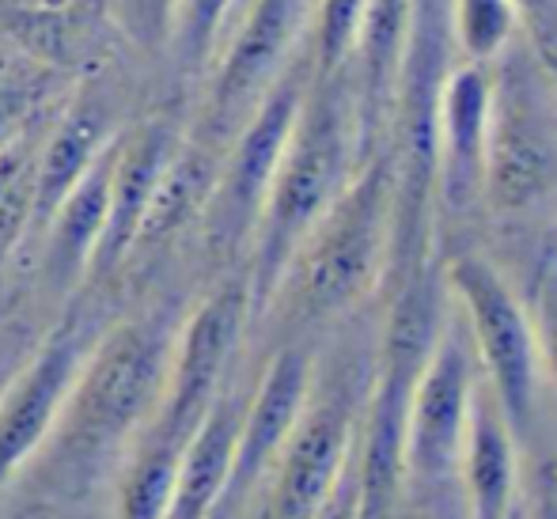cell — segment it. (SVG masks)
I'll return each instance as SVG.
<instances>
[{
	"label": "cell",
	"instance_id": "obj_4",
	"mask_svg": "<svg viewBox=\"0 0 557 519\" xmlns=\"http://www.w3.org/2000/svg\"><path fill=\"white\" fill-rule=\"evenodd\" d=\"M311 12L315 0H247L201 76V103L186 122V133L224 152L258 99L308 46Z\"/></svg>",
	"mask_w": 557,
	"mask_h": 519
},
{
	"label": "cell",
	"instance_id": "obj_3",
	"mask_svg": "<svg viewBox=\"0 0 557 519\" xmlns=\"http://www.w3.org/2000/svg\"><path fill=\"white\" fill-rule=\"evenodd\" d=\"M395 247L398 160L372 148L331 209L304 235L270 308H288L300 322L334 319L357 308L383 281Z\"/></svg>",
	"mask_w": 557,
	"mask_h": 519
},
{
	"label": "cell",
	"instance_id": "obj_20",
	"mask_svg": "<svg viewBox=\"0 0 557 519\" xmlns=\"http://www.w3.org/2000/svg\"><path fill=\"white\" fill-rule=\"evenodd\" d=\"M221 156H224L221 148H213L209 140H198L194 133H183L175 156H171L160 175L152 206H148L145 224H140V232H137V243H133V250H129V262L168 247V243L178 239L190 224H201V212H206L209 194H213V186H216Z\"/></svg>",
	"mask_w": 557,
	"mask_h": 519
},
{
	"label": "cell",
	"instance_id": "obj_2",
	"mask_svg": "<svg viewBox=\"0 0 557 519\" xmlns=\"http://www.w3.org/2000/svg\"><path fill=\"white\" fill-rule=\"evenodd\" d=\"M360 140L357 103L352 88L342 76H315L304 91L296 110L293 133L265 190L262 212L247 243V288H250V319L265 314L288 262L315 220L331 209V201L345 190L352 171L364 160Z\"/></svg>",
	"mask_w": 557,
	"mask_h": 519
},
{
	"label": "cell",
	"instance_id": "obj_7",
	"mask_svg": "<svg viewBox=\"0 0 557 519\" xmlns=\"http://www.w3.org/2000/svg\"><path fill=\"white\" fill-rule=\"evenodd\" d=\"M557 194V114L523 65L493 69L482 201L500 217H523Z\"/></svg>",
	"mask_w": 557,
	"mask_h": 519
},
{
	"label": "cell",
	"instance_id": "obj_27",
	"mask_svg": "<svg viewBox=\"0 0 557 519\" xmlns=\"http://www.w3.org/2000/svg\"><path fill=\"white\" fill-rule=\"evenodd\" d=\"M520 12V27L539 46H557V0H512Z\"/></svg>",
	"mask_w": 557,
	"mask_h": 519
},
{
	"label": "cell",
	"instance_id": "obj_29",
	"mask_svg": "<svg viewBox=\"0 0 557 519\" xmlns=\"http://www.w3.org/2000/svg\"><path fill=\"white\" fill-rule=\"evenodd\" d=\"M27 353H30L27 345H20L15 337H0V387H4L8 375L15 372V364H20Z\"/></svg>",
	"mask_w": 557,
	"mask_h": 519
},
{
	"label": "cell",
	"instance_id": "obj_24",
	"mask_svg": "<svg viewBox=\"0 0 557 519\" xmlns=\"http://www.w3.org/2000/svg\"><path fill=\"white\" fill-rule=\"evenodd\" d=\"M368 0H315L308 30V53H311V73L315 76H342L352 58V42H357L360 15H364Z\"/></svg>",
	"mask_w": 557,
	"mask_h": 519
},
{
	"label": "cell",
	"instance_id": "obj_17",
	"mask_svg": "<svg viewBox=\"0 0 557 519\" xmlns=\"http://www.w3.org/2000/svg\"><path fill=\"white\" fill-rule=\"evenodd\" d=\"M117 137L103 148V156L91 163L88 175L69 190V198L61 201L58 212L38 232V243H42V250H38V277L58 296L73 293L76 285L88 281L91 258H96V247L103 239V224H107Z\"/></svg>",
	"mask_w": 557,
	"mask_h": 519
},
{
	"label": "cell",
	"instance_id": "obj_15",
	"mask_svg": "<svg viewBox=\"0 0 557 519\" xmlns=\"http://www.w3.org/2000/svg\"><path fill=\"white\" fill-rule=\"evenodd\" d=\"M125 125L117 122L114 96L107 84H84L81 91L61 99L53 110L50 125H46L42 140L35 152V175H30V217L27 235H38L46 220L58 212L61 201L69 198L76 183L88 175L91 163L103 156V148L122 133Z\"/></svg>",
	"mask_w": 557,
	"mask_h": 519
},
{
	"label": "cell",
	"instance_id": "obj_6",
	"mask_svg": "<svg viewBox=\"0 0 557 519\" xmlns=\"http://www.w3.org/2000/svg\"><path fill=\"white\" fill-rule=\"evenodd\" d=\"M447 288L459 304L478 372L516 432L528 429L539 391V353L531 314L500 270L482 255H459L447 262Z\"/></svg>",
	"mask_w": 557,
	"mask_h": 519
},
{
	"label": "cell",
	"instance_id": "obj_11",
	"mask_svg": "<svg viewBox=\"0 0 557 519\" xmlns=\"http://www.w3.org/2000/svg\"><path fill=\"white\" fill-rule=\"evenodd\" d=\"M357 417L360 406L345 383L311 387L300 421L262 482L265 519H315L352 459Z\"/></svg>",
	"mask_w": 557,
	"mask_h": 519
},
{
	"label": "cell",
	"instance_id": "obj_10",
	"mask_svg": "<svg viewBox=\"0 0 557 519\" xmlns=\"http://www.w3.org/2000/svg\"><path fill=\"white\" fill-rule=\"evenodd\" d=\"M482 383L474 349L462 319L436 326L406 413V478L410 482H444L459 470L462 440H467L470 406Z\"/></svg>",
	"mask_w": 557,
	"mask_h": 519
},
{
	"label": "cell",
	"instance_id": "obj_31",
	"mask_svg": "<svg viewBox=\"0 0 557 519\" xmlns=\"http://www.w3.org/2000/svg\"><path fill=\"white\" fill-rule=\"evenodd\" d=\"M243 4H247V0H239V8H243ZM235 15H239V12H235Z\"/></svg>",
	"mask_w": 557,
	"mask_h": 519
},
{
	"label": "cell",
	"instance_id": "obj_14",
	"mask_svg": "<svg viewBox=\"0 0 557 519\" xmlns=\"http://www.w3.org/2000/svg\"><path fill=\"white\" fill-rule=\"evenodd\" d=\"M493 110V65L459 61L441 73L433 96V190L444 209L482 201L485 137Z\"/></svg>",
	"mask_w": 557,
	"mask_h": 519
},
{
	"label": "cell",
	"instance_id": "obj_26",
	"mask_svg": "<svg viewBox=\"0 0 557 519\" xmlns=\"http://www.w3.org/2000/svg\"><path fill=\"white\" fill-rule=\"evenodd\" d=\"M528 314H531V330H535L539 372H543L557 391V255H550L539 265Z\"/></svg>",
	"mask_w": 557,
	"mask_h": 519
},
{
	"label": "cell",
	"instance_id": "obj_25",
	"mask_svg": "<svg viewBox=\"0 0 557 519\" xmlns=\"http://www.w3.org/2000/svg\"><path fill=\"white\" fill-rule=\"evenodd\" d=\"M117 35L133 53L148 61H168L171 27H175L178 0H107Z\"/></svg>",
	"mask_w": 557,
	"mask_h": 519
},
{
	"label": "cell",
	"instance_id": "obj_1",
	"mask_svg": "<svg viewBox=\"0 0 557 519\" xmlns=\"http://www.w3.org/2000/svg\"><path fill=\"white\" fill-rule=\"evenodd\" d=\"M178 322L183 314L156 304L99 326L42 452L30 459L42 482L73 490L91 482L111 459H122L160 406Z\"/></svg>",
	"mask_w": 557,
	"mask_h": 519
},
{
	"label": "cell",
	"instance_id": "obj_16",
	"mask_svg": "<svg viewBox=\"0 0 557 519\" xmlns=\"http://www.w3.org/2000/svg\"><path fill=\"white\" fill-rule=\"evenodd\" d=\"M413 27H418V0H368L364 4L352 58L345 65L364 152H372L375 129L383 125V114L406 76Z\"/></svg>",
	"mask_w": 557,
	"mask_h": 519
},
{
	"label": "cell",
	"instance_id": "obj_28",
	"mask_svg": "<svg viewBox=\"0 0 557 519\" xmlns=\"http://www.w3.org/2000/svg\"><path fill=\"white\" fill-rule=\"evenodd\" d=\"M528 519H557V470H554V462L550 467H543V474H539L535 493H531Z\"/></svg>",
	"mask_w": 557,
	"mask_h": 519
},
{
	"label": "cell",
	"instance_id": "obj_8",
	"mask_svg": "<svg viewBox=\"0 0 557 519\" xmlns=\"http://www.w3.org/2000/svg\"><path fill=\"white\" fill-rule=\"evenodd\" d=\"M250 326V288L247 273L224 277L213 285L190 314H183L171 349L168 383H163L160 406L152 421L175 436L190 440L198 421L232 380L235 357H239L243 334Z\"/></svg>",
	"mask_w": 557,
	"mask_h": 519
},
{
	"label": "cell",
	"instance_id": "obj_5",
	"mask_svg": "<svg viewBox=\"0 0 557 519\" xmlns=\"http://www.w3.org/2000/svg\"><path fill=\"white\" fill-rule=\"evenodd\" d=\"M311 84V53L304 46L285 73L273 81V88L258 99L247 122L235 129L221 156L216 186L209 194V206L201 212V239L213 258H235L250 243L255 220L262 212L265 190L273 183V171L293 133L296 110L304 103V91Z\"/></svg>",
	"mask_w": 557,
	"mask_h": 519
},
{
	"label": "cell",
	"instance_id": "obj_21",
	"mask_svg": "<svg viewBox=\"0 0 557 519\" xmlns=\"http://www.w3.org/2000/svg\"><path fill=\"white\" fill-rule=\"evenodd\" d=\"M186 452V440L168 432L148 417L122 455V474H117L114 519H163L171 505L178 478V459Z\"/></svg>",
	"mask_w": 557,
	"mask_h": 519
},
{
	"label": "cell",
	"instance_id": "obj_30",
	"mask_svg": "<svg viewBox=\"0 0 557 519\" xmlns=\"http://www.w3.org/2000/svg\"><path fill=\"white\" fill-rule=\"evenodd\" d=\"M539 65L550 76V84L557 88V46H539Z\"/></svg>",
	"mask_w": 557,
	"mask_h": 519
},
{
	"label": "cell",
	"instance_id": "obj_13",
	"mask_svg": "<svg viewBox=\"0 0 557 519\" xmlns=\"http://www.w3.org/2000/svg\"><path fill=\"white\" fill-rule=\"evenodd\" d=\"M183 133H186V118H178L175 110L148 114L122 129L117 148H114L111 201H107L103 239H99L84 285H107L117 273H125L129 250H133V243H137L140 224H145V212L152 206L160 175L171 156H175Z\"/></svg>",
	"mask_w": 557,
	"mask_h": 519
},
{
	"label": "cell",
	"instance_id": "obj_22",
	"mask_svg": "<svg viewBox=\"0 0 557 519\" xmlns=\"http://www.w3.org/2000/svg\"><path fill=\"white\" fill-rule=\"evenodd\" d=\"M235 12H239V0H178L168 46V61L178 73V81L201 84Z\"/></svg>",
	"mask_w": 557,
	"mask_h": 519
},
{
	"label": "cell",
	"instance_id": "obj_18",
	"mask_svg": "<svg viewBox=\"0 0 557 519\" xmlns=\"http://www.w3.org/2000/svg\"><path fill=\"white\" fill-rule=\"evenodd\" d=\"M462 493H467V519H508L512 501L520 493V455H516V429L505 410L478 383L474 406H470L467 440H462L459 470Z\"/></svg>",
	"mask_w": 557,
	"mask_h": 519
},
{
	"label": "cell",
	"instance_id": "obj_9",
	"mask_svg": "<svg viewBox=\"0 0 557 519\" xmlns=\"http://www.w3.org/2000/svg\"><path fill=\"white\" fill-rule=\"evenodd\" d=\"M96 334V319L73 308L65 319L53 322L38 349L30 345V353L0 387V490H8L42 452Z\"/></svg>",
	"mask_w": 557,
	"mask_h": 519
},
{
	"label": "cell",
	"instance_id": "obj_12",
	"mask_svg": "<svg viewBox=\"0 0 557 519\" xmlns=\"http://www.w3.org/2000/svg\"><path fill=\"white\" fill-rule=\"evenodd\" d=\"M311 387H315V364H311V353L304 345H285V349L273 353L258 383L247 391L232 474H227L221 508H216L213 519L235 516L262 490L273 459H277L288 432L296 429L304 406H308Z\"/></svg>",
	"mask_w": 557,
	"mask_h": 519
},
{
	"label": "cell",
	"instance_id": "obj_19",
	"mask_svg": "<svg viewBox=\"0 0 557 519\" xmlns=\"http://www.w3.org/2000/svg\"><path fill=\"white\" fill-rule=\"evenodd\" d=\"M243 406H247V391L239 383L227 380L213 406L198 421L194 436L186 440V452L178 459V478L171 505L163 519H213L221 508L227 474H232L235 459V440H239Z\"/></svg>",
	"mask_w": 557,
	"mask_h": 519
},
{
	"label": "cell",
	"instance_id": "obj_23",
	"mask_svg": "<svg viewBox=\"0 0 557 519\" xmlns=\"http://www.w3.org/2000/svg\"><path fill=\"white\" fill-rule=\"evenodd\" d=\"M447 23L462 61L497 65L520 30V12L512 0H447Z\"/></svg>",
	"mask_w": 557,
	"mask_h": 519
}]
</instances>
